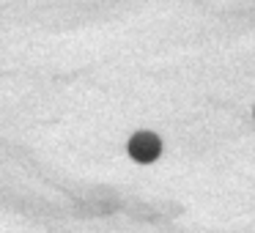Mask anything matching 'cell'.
Listing matches in <instances>:
<instances>
[{"label": "cell", "mask_w": 255, "mask_h": 233, "mask_svg": "<svg viewBox=\"0 0 255 233\" xmlns=\"http://www.w3.org/2000/svg\"><path fill=\"white\" fill-rule=\"evenodd\" d=\"M159 151H162V140L156 137L154 132H137L129 140V156H132L134 162L148 165V162H154L156 156H159Z\"/></svg>", "instance_id": "cell-1"}]
</instances>
